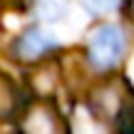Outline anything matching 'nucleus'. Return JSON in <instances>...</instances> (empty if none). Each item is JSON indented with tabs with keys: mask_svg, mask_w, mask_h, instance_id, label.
I'll return each mask as SVG.
<instances>
[{
	"mask_svg": "<svg viewBox=\"0 0 134 134\" xmlns=\"http://www.w3.org/2000/svg\"><path fill=\"white\" fill-rule=\"evenodd\" d=\"M127 50V37L114 25H102L90 37V62L97 70H112Z\"/></svg>",
	"mask_w": 134,
	"mask_h": 134,
	"instance_id": "nucleus-1",
	"label": "nucleus"
},
{
	"mask_svg": "<svg viewBox=\"0 0 134 134\" xmlns=\"http://www.w3.org/2000/svg\"><path fill=\"white\" fill-rule=\"evenodd\" d=\"M23 134H65L62 119L50 104H32L23 119Z\"/></svg>",
	"mask_w": 134,
	"mask_h": 134,
	"instance_id": "nucleus-2",
	"label": "nucleus"
},
{
	"mask_svg": "<svg viewBox=\"0 0 134 134\" xmlns=\"http://www.w3.org/2000/svg\"><path fill=\"white\" fill-rule=\"evenodd\" d=\"M50 47H52V37H50V35L40 32V30H30L18 42V57L20 60H37V57H42Z\"/></svg>",
	"mask_w": 134,
	"mask_h": 134,
	"instance_id": "nucleus-4",
	"label": "nucleus"
},
{
	"mask_svg": "<svg viewBox=\"0 0 134 134\" xmlns=\"http://www.w3.org/2000/svg\"><path fill=\"white\" fill-rule=\"evenodd\" d=\"M15 104V94H13V87L8 85L5 77H0V117L8 114Z\"/></svg>",
	"mask_w": 134,
	"mask_h": 134,
	"instance_id": "nucleus-6",
	"label": "nucleus"
},
{
	"mask_svg": "<svg viewBox=\"0 0 134 134\" xmlns=\"http://www.w3.org/2000/svg\"><path fill=\"white\" fill-rule=\"evenodd\" d=\"M82 5L94 15H107L119 8V0H82Z\"/></svg>",
	"mask_w": 134,
	"mask_h": 134,
	"instance_id": "nucleus-5",
	"label": "nucleus"
},
{
	"mask_svg": "<svg viewBox=\"0 0 134 134\" xmlns=\"http://www.w3.org/2000/svg\"><path fill=\"white\" fill-rule=\"evenodd\" d=\"M92 102H94V109L99 117L109 122H117L127 109V102H124V94H122V87L119 85H104L92 94Z\"/></svg>",
	"mask_w": 134,
	"mask_h": 134,
	"instance_id": "nucleus-3",
	"label": "nucleus"
}]
</instances>
